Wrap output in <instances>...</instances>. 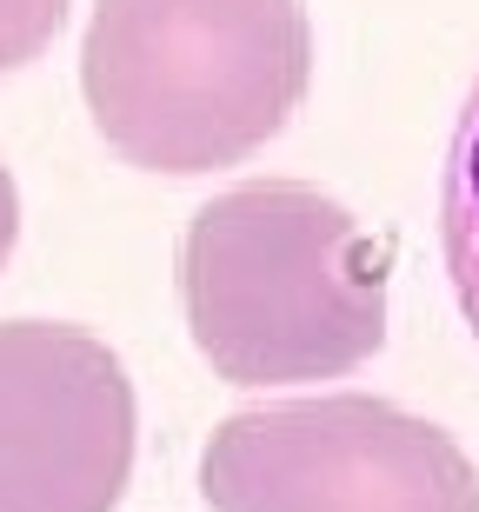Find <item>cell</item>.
Listing matches in <instances>:
<instances>
[{"instance_id":"obj_4","label":"cell","mask_w":479,"mask_h":512,"mask_svg":"<svg viewBox=\"0 0 479 512\" xmlns=\"http://www.w3.org/2000/svg\"><path fill=\"white\" fill-rule=\"evenodd\" d=\"M140 406L107 340L0 320V512H120Z\"/></svg>"},{"instance_id":"obj_5","label":"cell","mask_w":479,"mask_h":512,"mask_svg":"<svg viewBox=\"0 0 479 512\" xmlns=\"http://www.w3.org/2000/svg\"><path fill=\"white\" fill-rule=\"evenodd\" d=\"M440 253H446L453 300L466 313V333L479 340V80L466 87L460 127H453L446 173H440Z\"/></svg>"},{"instance_id":"obj_7","label":"cell","mask_w":479,"mask_h":512,"mask_svg":"<svg viewBox=\"0 0 479 512\" xmlns=\"http://www.w3.org/2000/svg\"><path fill=\"white\" fill-rule=\"evenodd\" d=\"M14 240H20V187L7 173V160H0V266L14 260Z\"/></svg>"},{"instance_id":"obj_2","label":"cell","mask_w":479,"mask_h":512,"mask_svg":"<svg viewBox=\"0 0 479 512\" xmlns=\"http://www.w3.org/2000/svg\"><path fill=\"white\" fill-rule=\"evenodd\" d=\"M313 80L300 0H94L80 94L140 173L193 180L280 140Z\"/></svg>"},{"instance_id":"obj_1","label":"cell","mask_w":479,"mask_h":512,"mask_svg":"<svg viewBox=\"0 0 479 512\" xmlns=\"http://www.w3.org/2000/svg\"><path fill=\"white\" fill-rule=\"evenodd\" d=\"M393 240L307 180H240L180 240L193 353L227 386L340 380L386 346Z\"/></svg>"},{"instance_id":"obj_3","label":"cell","mask_w":479,"mask_h":512,"mask_svg":"<svg viewBox=\"0 0 479 512\" xmlns=\"http://www.w3.org/2000/svg\"><path fill=\"white\" fill-rule=\"evenodd\" d=\"M213 512H479V466L440 419L373 393L267 399L200 453Z\"/></svg>"},{"instance_id":"obj_6","label":"cell","mask_w":479,"mask_h":512,"mask_svg":"<svg viewBox=\"0 0 479 512\" xmlns=\"http://www.w3.org/2000/svg\"><path fill=\"white\" fill-rule=\"evenodd\" d=\"M67 7L74 0H0V80L34 67L54 47V34L67 27Z\"/></svg>"}]
</instances>
